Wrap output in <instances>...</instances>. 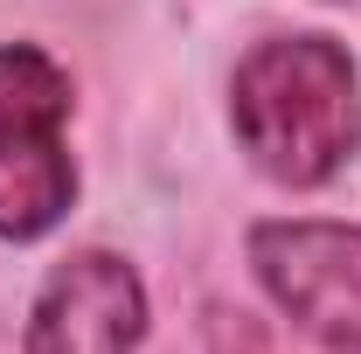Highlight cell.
<instances>
[{
	"mask_svg": "<svg viewBox=\"0 0 361 354\" xmlns=\"http://www.w3.org/2000/svg\"><path fill=\"white\" fill-rule=\"evenodd\" d=\"M229 139L285 195H313L361 160V77L326 28H285L236 56Z\"/></svg>",
	"mask_w": 361,
	"mask_h": 354,
	"instance_id": "obj_1",
	"label": "cell"
},
{
	"mask_svg": "<svg viewBox=\"0 0 361 354\" xmlns=\"http://www.w3.org/2000/svg\"><path fill=\"white\" fill-rule=\"evenodd\" d=\"M77 84L42 42H0V243H42L77 209Z\"/></svg>",
	"mask_w": 361,
	"mask_h": 354,
	"instance_id": "obj_2",
	"label": "cell"
},
{
	"mask_svg": "<svg viewBox=\"0 0 361 354\" xmlns=\"http://www.w3.org/2000/svg\"><path fill=\"white\" fill-rule=\"evenodd\" d=\"M250 278L292 334L319 354H361V222L341 216H264L243 236Z\"/></svg>",
	"mask_w": 361,
	"mask_h": 354,
	"instance_id": "obj_3",
	"label": "cell"
},
{
	"mask_svg": "<svg viewBox=\"0 0 361 354\" xmlns=\"http://www.w3.org/2000/svg\"><path fill=\"white\" fill-rule=\"evenodd\" d=\"M146 326H153V299L139 264L126 250L84 243L42 271L21 319V354H139Z\"/></svg>",
	"mask_w": 361,
	"mask_h": 354,
	"instance_id": "obj_4",
	"label": "cell"
}]
</instances>
